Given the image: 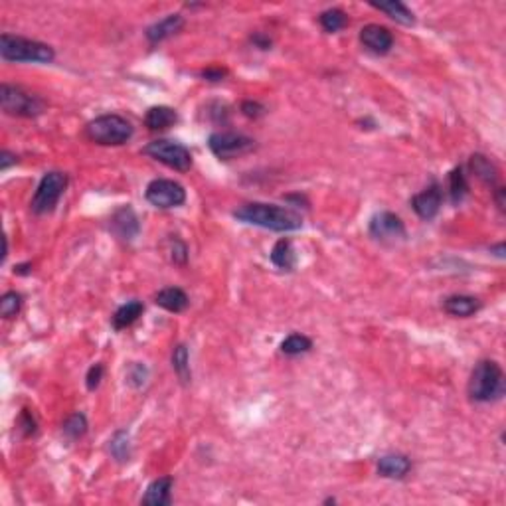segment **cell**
<instances>
[{
	"mask_svg": "<svg viewBox=\"0 0 506 506\" xmlns=\"http://www.w3.org/2000/svg\"><path fill=\"white\" fill-rule=\"evenodd\" d=\"M85 135L97 145L119 147V145H125L126 141L133 137V125L125 117L109 113V115H101L89 121L85 126Z\"/></svg>",
	"mask_w": 506,
	"mask_h": 506,
	"instance_id": "obj_4",
	"label": "cell"
},
{
	"mask_svg": "<svg viewBox=\"0 0 506 506\" xmlns=\"http://www.w3.org/2000/svg\"><path fill=\"white\" fill-rule=\"evenodd\" d=\"M496 204L500 210H505V188H496Z\"/></svg>",
	"mask_w": 506,
	"mask_h": 506,
	"instance_id": "obj_39",
	"label": "cell"
},
{
	"mask_svg": "<svg viewBox=\"0 0 506 506\" xmlns=\"http://www.w3.org/2000/svg\"><path fill=\"white\" fill-rule=\"evenodd\" d=\"M443 309H445L447 315L457 316V318H467L481 309V301L469 295H453L445 299Z\"/></svg>",
	"mask_w": 506,
	"mask_h": 506,
	"instance_id": "obj_15",
	"label": "cell"
},
{
	"mask_svg": "<svg viewBox=\"0 0 506 506\" xmlns=\"http://www.w3.org/2000/svg\"><path fill=\"white\" fill-rule=\"evenodd\" d=\"M147 382V368L143 364H133L131 370H129V384L135 386V388H141L143 384Z\"/></svg>",
	"mask_w": 506,
	"mask_h": 506,
	"instance_id": "obj_31",
	"label": "cell"
},
{
	"mask_svg": "<svg viewBox=\"0 0 506 506\" xmlns=\"http://www.w3.org/2000/svg\"><path fill=\"white\" fill-rule=\"evenodd\" d=\"M233 216L240 221L265 228L271 232H295L303 226V218L295 210L275 206V204H261V202L243 204L242 208L233 212Z\"/></svg>",
	"mask_w": 506,
	"mask_h": 506,
	"instance_id": "obj_1",
	"label": "cell"
},
{
	"mask_svg": "<svg viewBox=\"0 0 506 506\" xmlns=\"http://www.w3.org/2000/svg\"><path fill=\"white\" fill-rule=\"evenodd\" d=\"M28 269H30V265L28 264H24V265H18V267H14V273H28Z\"/></svg>",
	"mask_w": 506,
	"mask_h": 506,
	"instance_id": "obj_40",
	"label": "cell"
},
{
	"mask_svg": "<svg viewBox=\"0 0 506 506\" xmlns=\"http://www.w3.org/2000/svg\"><path fill=\"white\" fill-rule=\"evenodd\" d=\"M172 261L174 264H186V259H188V249H186V245L180 242V240H174L172 242Z\"/></svg>",
	"mask_w": 506,
	"mask_h": 506,
	"instance_id": "obj_33",
	"label": "cell"
},
{
	"mask_svg": "<svg viewBox=\"0 0 506 506\" xmlns=\"http://www.w3.org/2000/svg\"><path fill=\"white\" fill-rule=\"evenodd\" d=\"M360 42L368 48L370 52L384 56L391 50L394 46V36L386 26L379 24H368L360 30Z\"/></svg>",
	"mask_w": 506,
	"mask_h": 506,
	"instance_id": "obj_12",
	"label": "cell"
},
{
	"mask_svg": "<svg viewBox=\"0 0 506 506\" xmlns=\"http://www.w3.org/2000/svg\"><path fill=\"white\" fill-rule=\"evenodd\" d=\"M176 121H179V113L172 107L167 105L150 107L147 111V115H145V125L150 131H164V129L174 125Z\"/></svg>",
	"mask_w": 506,
	"mask_h": 506,
	"instance_id": "obj_19",
	"label": "cell"
},
{
	"mask_svg": "<svg viewBox=\"0 0 506 506\" xmlns=\"http://www.w3.org/2000/svg\"><path fill=\"white\" fill-rule=\"evenodd\" d=\"M208 147L221 160H232L255 150V141L242 133H214L208 138Z\"/></svg>",
	"mask_w": 506,
	"mask_h": 506,
	"instance_id": "obj_9",
	"label": "cell"
},
{
	"mask_svg": "<svg viewBox=\"0 0 506 506\" xmlns=\"http://www.w3.org/2000/svg\"><path fill=\"white\" fill-rule=\"evenodd\" d=\"M67 186V176L63 172H48L44 174L38 188L34 192V198L30 202V208L34 214H48L56 208V204L62 198L63 190Z\"/></svg>",
	"mask_w": 506,
	"mask_h": 506,
	"instance_id": "obj_6",
	"label": "cell"
},
{
	"mask_svg": "<svg viewBox=\"0 0 506 506\" xmlns=\"http://www.w3.org/2000/svg\"><path fill=\"white\" fill-rule=\"evenodd\" d=\"M20 425L22 429H24V435H34V433H36V422H34V417L30 415V411H22Z\"/></svg>",
	"mask_w": 506,
	"mask_h": 506,
	"instance_id": "obj_35",
	"label": "cell"
},
{
	"mask_svg": "<svg viewBox=\"0 0 506 506\" xmlns=\"http://www.w3.org/2000/svg\"><path fill=\"white\" fill-rule=\"evenodd\" d=\"M101 378H103V366L101 364H95V366H91L89 368V372H87V388L89 390H95L99 384H101Z\"/></svg>",
	"mask_w": 506,
	"mask_h": 506,
	"instance_id": "obj_34",
	"label": "cell"
},
{
	"mask_svg": "<svg viewBox=\"0 0 506 506\" xmlns=\"http://www.w3.org/2000/svg\"><path fill=\"white\" fill-rule=\"evenodd\" d=\"M62 432L65 437H70V439H79V437H84L85 432H87V417H85L84 413H72L62 425Z\"/></svg>",
	"mask_w": 506,
	"mask_h": 506,
	"instance_id": "obj_27",
	"label": "cell"
},
{
	"mask_svg": "<svg viewBox=\"0 0 506 506\" xmlns=\"http://www.w3.org/2000/svg\"><path fill=\"white\" fill-rule=\"evenodd\" d=\"M182 26H184L182 16H180V14H170V16H167V18L155 22L153 26H148L147 28L148 42L150 44L162 42V40H167V38H170V36H174V34H176V32H179Z\"/></svg>",
	"mask_w": 506,
	"mask_h": 506,
	"instance_id": "obj_14",
	"label": "cell"
},
{
	"mask_svg": "<svg viewBox=\"0 0 506 506\" xmlns=\"http://www.w3.org/2000/svg\"><path fill=\"white\" fill-rule=\"evenodd\" d=\"M111 232L115 233L119 240H125V242H131L133 238H137L138 230V218L137 214L133 212V208L129 206H123L111 216V223H109Z\"/></svg>",
	"mask_w": 506,
	"mask_h": 506,
	"instance_id": "obj_13",
	"label": "cell"
},
{
	"mask_svg": "<svg viewBox=\"0 0 506 506\" xmlns=\"http://www.w3.org/2000/svg\"><path fill=\"white\" fill-rule=\"evenodd\" d=\"M16 162H18L16 155H12L8 150H2V155H0V170H8V167L16 164Z\"/></svg>",
	"mask_w": 506,
	"mask_h": 506,
	"instance_id": "obj_37",
	"label": "cell"
},
{
	"mask_svg": "<svg viewBox=\"0 0 506 506\" xmlns=\"http://www.w3.org/2000/svg\"><path fill=\"white\" fill-rule=\"evenodd\" d=\"M505 394V374L495 360H481L469 379V396L474 401L498 400Z\"/></svg>",
	"mask_w": 506,
	"mask_h": 506,
	"instance_id": "obj_2",
	"label": "cell"
},
{
	"mask_svg": "<svg viewBox=\"0 0 506 506\" xmlns=\"http://www.w3.org/2000/svg\"><path fill=\"white\" fill-rule=\"evenodd\" d=\"M172 479L170 476H160L148 485L147 493L143 496L145 506H167L170 502V491H172Z\"/></svg>",
	"mask_w": 506,
	"mask_h": 506,
	"instance_id": "obj_17",
	"label": "cell"
},
{
	"mask_svg": "<svg viewBox=\"0 0 506 506\" xmlns=\"http://www.w3.org/2000/svg\"><path fill=\"white\" fill-rule=\"evenodd\" d=\"M155 303L169 313H182L188 306V295L179 287H167V289L158 291Z\"/></svg>",
	"mask_w": 506,
	"mask_h": 506,
	"instance_id": "obj_18",
	"label": "cell"
},
{
	"mask_svg": "<svg viewBox=\"0 0 506 506\" xmlns=\"http://www.w3.org/2000/svg\"><path fill=\"white\" fill-rule=\"evenodd\" d=\"M374 8H378L379 12H384L386 16H390L391 20L400 22L403 26H411L415 18H413V12L400 2V0H390V2H372Z\"/></svg>",
	"mask_w": 506,
	"mask_h": 506,
	"instance_id": "obj_20",
	"label": "cell"
},
{
	"mask_svg": "<svg viewBox=\"0 0 506 506\" xmlns=\"http://www.w3.org/2000/svg\"><path fill=\"white\" fill-rule=\"evenodd\" d=\"M370 235L379 242H398L406 238V226L400 216L391 212H379L370 220Z\"/></svg>",
	"mask_w": 506,
	"mask_h": 506,
	"instance_id": "obj_10",
	"label": "cell"
},
{
	"mask_svg": "<svg viewBox=\"0 0 506 506\" xmlns=\"http://www.w3.org/2000/svg\"><path fill=\"white\" fill-rule=\"evenodd\" d=\"M469 167L476 174V179H481L485 184L493 186L498 179V172H496V167L485 157V155H473L471 160H469Z\"/></svg>",
	"mask_w": 506,
	"mask_h": 506,
	"instance_id": "obj_23",
	"label": "cell"
},
{
	"mask_svg": "<svg viewBox=\"0 0 506 506\" xmlns=\"http://www.w3.org/2000/svg\"><path fill=\"white\" fill-rule=\"evenodd\" d=\"M0 56L6 62H36L50 63L56 58L52 46L20 36L2 34L0 36Z\"/></svg>",
	"mask_w": 506,
	"mask_h": 506,
	"instance_id": "obj_3",
	"label": "cell"
},
{
	"mask_svg": "<svg viewBox=\"0 0 506 506\" xmlns=\"http://www.w3.org/2000/svg\"><path fill=\"white\" fill-rule=\"evenodd\" d=\"M411 471V461L406 455H384L378 461V473L386 479H403Z\"/></svg>",
	"mask_w": 506,
	"mask_h": 506,
	"instance_id": "obj_16",
	"label": "cell"
},
{
	"mask_svg": "<svg viewBox=\"0 0 506 506\" xmlns=\"http://www.w3.org/2000/svg\"><path fill=\"white\" fill-rule=\"evenodd\" d=\"M313 348V340L305 335H289L281 342V352L287 356H299Z\"/></svg>",
	"mask_w": 506,
	"mask_h": 506,
	"instance_id": "obj_24",
	"label": "cell"
},
{
	"mask_svg": "<svg viewBox=\"0 0 506 506\" xmlns=\"http://www.w3.org/2000/svg\"><path fill=\"white\" fill-rule=\"evenodd\" d=\"M0 105H2V111L8 113V115L36 117L42 113L46 103L38 95L28 93L22 87L2 84V87H0Z\"/></svg>",
	"mask_w": 506,
	"mask_h": 506,
	"instance_id": "obj_5",
	"label": "cell"
},
{
	"mask_svg": "<svg viewBox=\"0 0 506 506\" xmlns=\"http://www.w3.org/2000/svg\"><path fill=\"white\" fill-rule=\"evenodd\" d=\"M443 204V194L441 188L437 184H432L429 188H425L420 194H415L411 198V208L415 210V214L422 218V220H433L439 210H441Z\"/></svg>",
	"mask_w": 506,
	"mask_h": 506,
	"instance_id": "obj_11",
	"label": "cell"
},
{
	"mask_svg": "<svg viewBox=\"0 0 506 506\" xmlns=\"http://www.w3.org/2000/svg\"><path fill=\"white\" fill-rule=\"evenodd\" d=\"M145 198L148 204H153L155 208L160 210H170L182 206L186 200V190L182 184L174 182L169 179H157L148 182L147 190H145Z\"/></svg>",
	"mask_w": 506,
	"mask_h": 506,
	"instance_id": "obj_8",
	"label": "cell"
},
{
	"mask_svg": "<svg viewBox=\"0 0 506 506\" xmlns=\"http://www.w3.org/2000/svg\"><path fill=\"white\" fill-rule=\"evenodd\" d=\"M143 311H145V306H143L141 301H129V303H125V305L117 309V313L113 315V327H115L117 330H123V328L131 327L138 316L143 315Z\"/></svg>",
	"mask_w": 506,
	"mask_h": 506,
	"instance_id": "obj_21",
	"label": "cell"
},
{
	"mask_svg": "<svg viewBox=\"0 0 506 506\" xmlns=\"http://www.w3.org/2000/svg\"><path fill=\"white\" fill-rule=\"evenodd\" d=\"M318 20H320V26L327 32H338L348 24V16L342 11H338V8H330V11L323 12Z\"/></svg>",
	"mask_w": 506,
	"mask_h": 506,
	"instance_id": "obj_28",
	"label": "cell"
},
{
	"mask_svg": "<svg viewBox=\"0 0 506 506\" xmlns=\"http://www.w3.org/2000/svg\"><path fill=\"white\" fill-rule=\"evenodd\" d=\"M252 42L257 44V46H259L261 50H267V48L271 46V40H269L267 36H264V34H253Z\"/></svg>",
	"mask_w": 506,
	"mask_h": 506,
	"instance_id": "obj_38",
	"label": "cell"
},
{
	"mask_svg": "<svg viewBox=\"0 0 506 506\" xmlns=\"http://www.w3.org/2000/svg\"><path fill=\"white\" fill-rule=\"evenodd\" d=\"M226 75H228V72L221 70V67H208V70L202 72V77H206L208 82H221Z\"/></svg>",
	"mask_w": 506,
	"mask_h": 506,
	"instance_id": "obj_36",
	"label": "cell"
},
{
	"mask_svg": "<svg viewBox=\"0 0 506 506\" xmlns=\"http://www.w3.org/2000/svg\"><path fill=\"white\" fill-rule=\"evenodd\" d=\"M172 368H174L182 384H188L190 379H192V372H190L188 364V348L184 346V344H179V346L174 348V352H172Z\"/></svg>",
	"mask_w": 506,
	"mask_h": 506,
	"instance_id": "obj_25",
	"label": "cell"
},
{
	"mask_svg": "<svg viewBox=\"0 0 506 506\" xmlns=\"http://www.w3.org/2000/svg\"><path fill=\"white\" fill-rule=\"evenodd\" d=\"M109 453L115 457L117 461L125 463L131 457V443H129V433L126 432H117L111 439H109Z\"/></svg>",
	"mask_w": 506,
	"mask_h": 506,
	"instance_id": "obj_26",
	"label": "cell"
},
{
	"mask_svg": "<svg viewBox=\"0 0 506 506\" xmlns=\"http://www.w3.org/2000/svg\"><path fill=\"white\" fill-rule=\"evenodd\" d=\"M145 155L167 164L169 169L179 170V172H186L192 167V155L188 148L180 143L169 141V138H158V141L148 143L145 147Z\"/></svg>",
	"mask_w": 506,
	"mask_h": 506,
	"instance_id": "obj_7",
	"label": "cell"
},
{
	"mask_svg": "<svg viewBox=\"0 0 506 506\" xmlns=\"http://www.w3.org/2000/svg\"><path fill=\"white\" fill-rule=\"evenodd\" d=\"M22 309V297L16 291H8L0 299V315L4 318H12L20 313Z\"/></svg>",
	"mask_w": 506,
	"mask_h": 506,
	"instance_id": "obj_30",
	"label": "cell"
},
{
	"mask_svg": "<svg viewBox=\"0 0 506 506\" xmlns=\"http://www.w3.org/2000/svg\"><path fill=\"white\" fill-rule=\"evenodd\" d=\"M467 190H469V184H467V179H465L463 169H455L449 174V194H451L453 204H459V202L463 200Z\"/></svg>",
	"mask_w": 506,
	"mask_h": 506,
	"instance_id": "obj_29",
	"label": "cell"
},
{
	"mask_svg": "<svg viewBox=\"0 0 506 506\" xmlns=\"http://www.w3.org/2000/svg\"><path fill=\"white\" fill-rule=\"evenodd\" d=\"M271 261L283 271H291L295 267V252H293V243L289 240H279L271 249Z\"/></svg>",
	"mask_w": 506,
	"mask_h": 506,
	"instance_id": "obj_22",
	"label": "cell"
},
{
	"mask_svg": "<svg viewBox=\"0 0 506 506\" xmlns=\"http://www.w3.org/2000/svg\"><path fill=\"white\" fill-rule=\"evenodd\" d=\"M243 115L249 117V119H259L265 115V107L257 101H243L242 103Z\"/></svg>",
	"mask_w": 506,
	"mask_h": 506,
	"instance_id": "obj_32",
	"label": "cell"
}]
</instances>
